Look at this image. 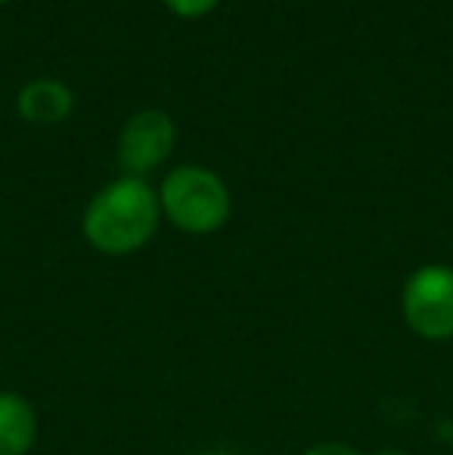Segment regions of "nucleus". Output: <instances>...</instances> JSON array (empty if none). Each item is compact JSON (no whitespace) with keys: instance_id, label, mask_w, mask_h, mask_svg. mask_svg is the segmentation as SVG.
<instances>
[{"instance_id":"f03ea898","label":"nucleus","mask_w":453,"mask_h":455,"mask_svg":"<svg viewBox=\"0 0 453 455\" xmlns=\"http://www.w3.org/2000/svg\"><path fill=\"white\" fill-rule=\"evenodd\" d=\"M158 204L177 229L190 235H212L230 217V189L214 171L183 164L165 177Z\"/></svg>"},{"instance_id":"20e7f679","label":"nucleus","mask_w":453,"mask_h":455,"mask_svg":"<svg viewBox=\"0 0 453 455\" xmlns=\"http://www.w3.org/2000/svg\"><path fill=\"white\" fill-rule=\"evenodd\" d=\"M174 121L158 108H143L125 124L118 140V164L125 177L143 180L150 171H156L174 149Z\"/></svg>"},{"instance_id":"7ed1b4c3","label":"nucleus","mask_w":453,"mask_h":455,"mask_svg":"<svg viewBox=\"0 0 453 455\" xmlns=\"http://www.w3.org/2000/svg\"><path fill=\"white\" fill-rule=\"evenodd\" d=\"M400 316L423 341H453V267L425 264L400 288Z\"/></svg>"},{"instance_id":"423d86ee","label":"nucleus","mask_w":453,"mask_h":455,"mask_svg":"<svg viewBox=\"0 0 453 455\" xmlns=\"http://www.w3.org/2000/svg\"><path fill=\"white\" fill-rule=\"evenodd\" d=\"M72 91L62 81L37 78L19 91L16 108L28 124H56L72 112Z\"/></svg>"},{"instance_id":"f257e3e1","label":"nucleus","mask_w":453,"mask_h":455,"mask_svg":"<svg viewBox=\"0 0 453 455\" xmlns=\"http://www.w3.org/2000/svg\"><path fill=\"white\" fill-rule=\"evenodd\" d=\"M162 220L158 192L140 177H118L85 208V239L106 258H127L156 235Z\"/></svg>"},{"instance_id":"6e6552de","label":"nucleus","mask_w":453,"mask_h":455,"mask_svg":"<svg viewBox=\"0 0 453 455\" xmlns=\"http://www.w3.org/2000/svg\"><path fill=\"white\" fill-rule=\"evenodd\" d=\"M302 455H363V452L351 443H342V440H320V443L308 446Z\"/></svg>"},{"instance_id":"0eeeda50","label":"nucleus","mask_w":453,"mask_h":455,"mask_svg":"<svg viewBox=\"0 0 453 455\" xmlns=\"http://www.w3.org/2000/svg\"><path fill=\"white\" fill-rule=\"evenodd\" d=\"M165 4H168L177 16L196 19V16H206L208 10H214V6H218V0H165Z\"/></svg>"},{"instance_id":"39448f33","label":"nucleus","mask_w":453,"mask_h":455,"mask_svg":"<svg viewBox=\"0 0 453 455\" xmlns=\"http://www.w3.org/2000/svg\"><path fill=\"white\" fill-rule=\"evenodd\" d=\"M41 421L28 396L0 390V455H28L37 443Z\"/></svg>"},{"instance_id":"1a4fd4ad","label":"nucleus","mask_w":453,"mask_h":455,"mask_svg":"<svg viewBox=\"0 0 453 455\" xmlns=\"http://www.w3.org/2000/svg\"><path fill=\"white\" fill-rule=\"evenodd\" d=\"M0 4H4V0H0Z\"/></svg>"},{"instance_id":"9d476101","label":"nucleus","mask_w":453,"mask_h":455,"mask_svg":"<svg viewBox=\"0 0 453 455\" xmlns=\"http://www.w3.org/2000/svg\"><path fill=\"white\" fill-rule=\"evenodd\" d=\"M214 455H218V452H214Z\"/></svg>"}]
</instances>
